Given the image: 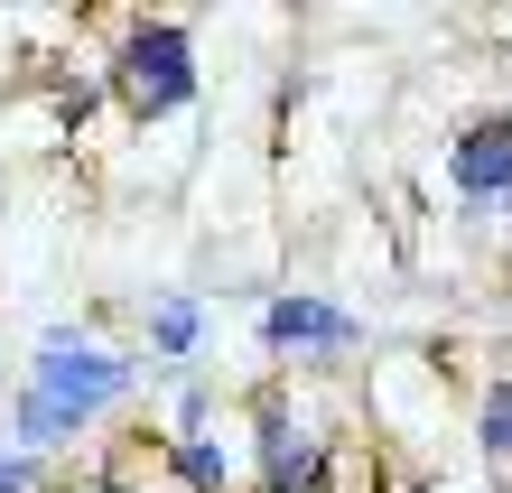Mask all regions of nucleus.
Returning a JSON list of instances; mask_svg holds the SVG:
<instances>
[{"instance_id":"obj_3","label":"nucleus","mask_w":512,"mask_h":493,"mask_svg":"<svg viewBox=\"0 0 512 493\" xmlns=\"http://www.w3.org/2000/svg\"><path fill=\"white\" fill-rule=\"evenodd\" d=\"M243 447H252V484L261 493H345V456L326 428H298L289 391H252L243 400Z\"/></svg>"},{"instance_id":"obj_11","label":"nucleus","mask_w":512,"mask_h":493,"mask_svg":"<svg viewBox=\"0 0 512 493\" xmlns=\"http://www.w3.org/2000/svg\"><path fill=\"white\" fill-rule=\"evenodd\" d=\"M0 493H47V466H38V456H0Z\"/></svg>"},{"instance_id":"obj_4","label":"nucleus","mask_w":512,"mask_h":493,"mask_svg":"<svg viewBox=\"0 0 512 493\" xmlns=\"http://www.w3.org/2000/svg\"><path fill=\"white\" fill-rule=\"evenodd\" d=\"M261 345L317 363V354H354V345H364V326H354V307L317 298V289H280V298H261Z\"/></svg>"},{"instance_id":"obj_8","label":"nucleus","mask_w":512,"mask_h":493,"mask_svg":"<svg viewBox=\"0 0 512 493\" xmlns=\"http://www.w3.org/2000/svg\"><path fill=\"white\" fill-rule=\"evenodd\" d=\"M10 438H19V456H38V447H66V438H84V428L56 410V400H38V391H19L10 400Z\"/></svg>"},{"instance_id":"obj_5","label":"nucleus","mask_w":512,"mask_h":493,"mask_svg":"<svg viewBox=\"0 0 512 493\" xmlns=\"http://www.w3.org/2000/svg\"><path fill=\"white\" fill-rule=\"evenodd\" d=\"M447 187L466 205H512V112H485L447 140Z\"/></svg>"},{"instance_id":"obj_10","label":"nucleus","mask_w":512,"mask_h":493,"mask_svg":"<svg viewBox=\"0 0 512 493\" xmlns=\"http://www.w3.org/2000/svg\"><path fill=\"white\" fill-rule=\"evenodd\" d=\"M205 428H224V419H215V391L187 382V391L168 400V447H177V438H205Z\"/></svg>"},{"instance_id":"obj_2","label":"nucleus","mask_w":512,"mask_h":493,"mask_svg":"<svg viewBox=\"0 0 512 493\" xmlns=\"http://www.w3.org/2000/svg\"><path fill=\"white\" fill-rule=\"evenodd\" d=\"M112 94L131 121H177L196 103V28L187 19H122L112 38Z\"/></svg>"},{"instance_id":"obj_9","label":"nucleus","mask_w":512,"mask_h":493,"mask_svg":"<svg viewBox=\"0 0 512 493\" xmlns=\"http://www.w3.org/2000/svg\"><path fill=\"white\" fill-rule=\"evenodd\" d=\"M475 447H485L494 466H512V373H494L475 391Z\"/></svg>"},{"instance_id":"obj_1","label":"nucleus","mask_w":512,"mask_h":493,"mask_svg":"<svg viewBox=\"0 0 512 493\" xmlns=\"http://www.w3.org/2000/svg\"><path fill=\"white\" fill-rule=\"evenodd\" d=\"M131 382H140V354H122V345H94L84 326H47L38 335V354H28V391L38 400H56L75 428H94L103 410H122L131 400Z\"/></svg>"},{"instance_id":"obj_12","label":"nucleus","mask_w":512,"mask_h":493,"mask_svg":"<svg viewBox=\"0 0 512 493\" xmlns=\"http://www.w3.org/2000/svg\"><path fill=\"white\" fill-rule=\"evenodd\" d=\"M503 280H512V242H503Z\"/></svg>"},{"instance_id":"obj_7","label":"nucleus","mask_w":512,"mask_h":493,"mask_svg":"<svg viewBox=\"0 0 512 493\" xmlns=\"http://www.w3.org/2000/svg\"><path fill=\"white\" fill-rule=\"evenodd\" d=\"M205 345V307L187 289H168V298H149V354H168V363H187Z\"/></svg>"},{"instance_id":"obj_6","label":"nucleus","mask_w":512,"mask_h":493,"mask_svg":"<svg viewBox=\"0 0 512 493\" xmlns=\"http://www.w3.org/2000/svg\"><path fill=\"white\" fill-rule=\"evenodd\" d=\"M159 466H168L177 493H243V484H252V447L224 438V428H205V438H177Z\"/></svg>"}]
</instances>
